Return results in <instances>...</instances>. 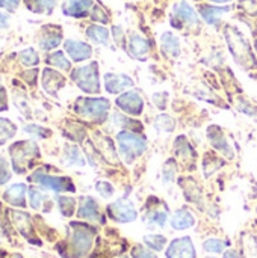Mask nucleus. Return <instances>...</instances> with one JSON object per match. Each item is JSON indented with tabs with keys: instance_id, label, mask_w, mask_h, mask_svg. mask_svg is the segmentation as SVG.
<instances>
[{
	"instance_id": "37998d69",
	"label": "nucleus",
	"mask_w": 257,
	"mask_h": 258,
	"mask_svg": "<svg viewBox=\"0 0 257 258\" xmlns=\"http://www.w3.org/2000/svg\"><path fill=\"white\" fill-rule=\"evenodd\" d=\"M212 2H217V3H226V2H230V0H212Z\"/></svg>"
},
{
	"instance_id": "9d476101",
	"label": "nucleus",
	"mask_w": 257,
	"mask_h": 258,
	"mask_svg": "<svg viewBox=\"0 0 257 258\" xmlns=\"http://www.w3.org/2000/svg\"><path fill=\"white\" fill-rule=\"evenodd\" d=\"M65 50L71 56V59L76 62L85 60V59L91 57V54H92V50L88 44L80 42V41H74V39L65 41Z\"/></svg>"
},
{
	"instance_id": "1a4fd4ad",
	"label": "nucleus",
	"mask_w": 257,
	"mask_h": 258,
	"mask_svg": "<svg viewBox=\"0 0 257 258\" xmlns=\"http://www.w3.org/2000/svg\"><path fill=\"white\" fill-rule=\"evenodd\" d=\"M120 109L130 115H139L142 112V100L136 92H127L117 100Z\"/></svg>"
},
{
	"instance_id": "4c0bfd02",
	"label": "nucleus",
	"mask_w": 257,
	"mask_h": 258,
	"mask_svg": "<svg viewBox=\"0 0 257 258\" xmlns=\"http://www.w3.org/2000/svg\"><path fill=\"white\" fill-rule=\"evenodd\" d=\"M132 255H133V258H156V255H155L153 252L147 251V249H145L144 246H141V245H138V246L133 248Z\"/></svg>"
},
{
	"instance_id": "a878e982",
	"label": "nucleus",
	"mask_w": 257,
	"mask_h": 258,
	"mask_svg": "<svg viewBox=\"0 0 257 258\" xmlns=\"http://www.w3.org/2000/svg\"><path fill=\"white\" fill-rule=\"evenodd\" d=\"M65 165H68V166H73V165L83 166L85 165V162L76 147H68L65 150Z\"/></svg>"
},
{
	"instance_id": "f704fd0d",
	"label": "nucleus",
	"mask_w": 257,
	"mask_h": 258,
	"mask_svg": "<svg viewBox=\"0 0 257 258\" xmlns=\"http://www.w3.org/2000/svg\"><path fill=\"white\" fill-rule=\"evenodd\" d=\"M24 130H26L27 133H32L33 136L41 138V139L48 138V135H50V130H47V128H44V127H39V125H36V124L26 125V127H24Z\"/></svg>"
},
{
	"instance_id": "aec40b11",
	"label": "nucleus",
	"mask_w": 257,
	"mask_h": 258,
	"mask_svg": "<svg viewBox=\"0 0 257 258\" xmlns=\"http://www.w3.org/2000/svg\"><path fill=\"white\" fill-rule=\"evenodd\" d=\"M129 48L130 53L136 57H142L147 51H148V42L139 36V35H132L130 36V42H129Z\"/></svg>"
},
{
	"instance_id": "6e6552de",
	"label": "nucleus",
	"mask_w": 257,
	"mask_h": 258,
	"mask_svg": "<svg viewBox=\"0 0 257 258\" xmlns=\"http://www.w3.org/2000/svg\"><path fill=\"white\" fill-rule=\"evenodd\" d=\"M167 258H195V249L191 239L182 237L171 242L167 251Z\"/></svg>"
},
{
	"instance_id": "20e7f679",
	"label": "nucleus",
	"mask_w": 257,
	"mask_h": 258,
	"mask_svg": "<svg viewBox=\"0 0 257 258\" xmlns=\"http://www.w3.org/2000/svg\"><path fill=\"white\" fill-rule=\"evenodd\" d=\"M30 181L38 183L41 187L52 190V192H74V186L71 183L70 178L67 177H53V175H47L42 171H36L30 175Z\"/></svg>"
},
{
	"instance_id": "412c9836",
	"label": "nucleus",
	"mask_w": 257,
	"mask_h": 258,
	"mask_svg": "<svg viewBox=\"0 0 257 258\" xmlns=\"http://www.w3.org/2000/svg\"><path fill=\"white\" fill-rule=\"evenodd\" d=\"M86 35L94 42L103 44V45H106L108 44V39H109V32L105 27H101V26H89L86 29Z\"/></svg>"
},
{
	"instance_id": "4be33fe9",
	"label": "nucleus",
	"mask_w": 257,
	"mask_h": 258,
	"mask_svg": "<svg viewBox=\"0 0 257 258\" xmlns=\"http://www.w3.org/2000/svg\"><path fill=\"white\" fill-rule=\"evenodd\" d=\"M17 133V127L12 124V121L0 118V145H3L6 141L14 138Z\"/></svg>"
},
{
	"instance_id": "a211bd4d",
	"label": "nucleus",
	"mask_w": 257,
	"mask_h": 258,
	"mask_svg": "<svg viewBox=\"0 0 257 258\" xmlns=\"http://www.w3.org/2000/svg\"><path fill=\"white\" fill-rule=\"evenodd\" d=\"M161 42H162V50L167 54H170V56H179V53H180V44H179L177 36H174L171 32H167V33L162 35Z\"/></svg>"
},
{
	"instance_id": "f3484780",
	"label": "nucleus",
	"mask_w": 257,
	"mask_h": 258,
	"mask_svg": "<svg viewBox=\"0 0 257 258\" xmlns=\"http://www.w3.org/2000/svg\"><path fill=\"white\" fill-rule=\"evenodd\" d=\"M174 12H176V15H177L182 21H185V23L197 24V21H198L195 11H194V9H192L186 2H180V3H177V5L174 6Z\"/></svg>"
},
{
	"instance_id": "f03ea898",
	"label": "nucleus",
	"mask_w": 257,
	"mask_h": 258,
	"mask_svg": "<svg viewBox=\"0 0 257 258\" xmlns=\"http://www.w3.org/2000/svg\"><path fill=\"white\" fill-rule=\"evenodd\" d=\"M117 139H118L121 156L124 157V160L127 163L133 162L147 148L145 139L138 136V135H135V133H130V132H121Z\"/></svg>"
},
{
	"instance_id": "58836bf2",
	"label": "nucleus",
	"mask_w": 257,
	"mask_h": 258,
	"mask_svg": "<svg viewBox=\"0 0 257 258\" xmlns=\"http://www.w3.org/2000/svg\"><path fill=\"white\" fill-rule=\"evenodd\" d=\"M18 3H20V0H0V6L8 11H15Z\"/></svg>"
},
{
	"instance_id": "7ed1b4c3",
	"label": "nucleus",
	"mask_w": 257,
	"mask_h": 258,
	"mask_svg": "<svg viewBox=\"0 0 257 258\" xmlns=\"http://www.w3.org/2000/svg\"><path fill=\"white\" fill-rule=\"evenodd\" d=\"M71 79L77 83V86L80 89H83L85 92L89 94H95L100 89V83H98V70H97V63L92 62L86 67H80L76 68L71 73Z\"/></svg>"
},
{
	"instance_id": "a19ab883",
	"label": "nucleus",
	"mask_w": 257,
	"mask_h": 258,
	"mask_svg": "<svg viewBox=\"0 0 257 258\" xmlns=\"http://www.w3.org/2000/svg\"><path fill=\"white\" fill-rule=\"evenodd\" d=\"M9 26V17L3 12H0V29H6Z\"/></svg>"
},
{
	"instance_id": "7c9ffc66",
	"label": "nucleus",
	"mask_w": 257,
	"mask_h": 258,
	"mask_svg": "<svg viewBox=\"0 0 257 258\" xmlns=\"http://www.w3.org/2000/svg\"><path fill=\"white\" fill-rule=\"evenodd\" d=\"M44 200H45V195L41 190H38L36 187H30L29 189V204H30L32 209H35V210L41 209Z\"/></svg>"
},
{
	"instance_id": "c85d7f7f",
	"label": "nucleus",
	"mask_w": 257,
	"mask_h": 258,
	"mask_svg": "<svg viewBox=\"0 0 257 258\" xmlns=\"http://www.w3.org/2000/svg\"><path fill=\"white\" fill-rule=\"evenodd\" d=\"M144 242L147 246L153 248L155 251H162L164 246L167 245V239L164 236H159V234H150V236H145L144 237Z\"/></svg>"
},
{
	"instance_id": "bb28decb",
	"label": "nucleus",
	"mask_w": 257,
	"mask_h": 258,
	"mask_svg": "<svg viewBox=\"0 0 257 258\" xmlns=\"http://www.w3.org/2000/svg\"><path fill=\"white\" fill-rule=\"evenodd\" d=\"M61 42V33H45L41 41H39V45L42 50H52L55 47H58Z\"/></svg>"
},
{
	"instance_id": "393cba45",
	"label": "nucleus",
	"mask_w": 257,
	"mask_h": 258,
	"mask_svg": "<svg viewBox=\"0 0 257 258\" xmlns=\"http://www.w3.org/2000/svg\"><path fill=\"white\" fill-rule=\"evenodd\" d=\"M18 59L24 67H35L39 62V57H38V54H36V51L33 48H26V50L20 51Z\"/></svg>"
},
{
	"instance_id": "ea45409f",
	"label": "nucleus",
	"mask_w": 257,
	"mask_h": 258,
	"mask_svg": "<svg viewBox=\"0 0 257 258\" xmlns=\"http://www.w3.org/2000/svg\"><path fill=\"white\" fill-rule=\"evenodd\" d=\"M8 109V100H6V91L3 86H0V112Z\"/></svg>"
},
{
	"instance_id": "423d86ee",
	"label": "nucleus",
	"mask_w": 257,
	"mask_h": 258,
	"mask_svg": "<svg viewBox=\"0 0 257 258\" xmlns=\"http://www.w3.org/2000/svg\"><path fill=\"white\" fill-rule=\"evenodd\" d=\"M73 236H71V248L74 251L76 258L83 257L91 245H92V236L94 233L91 231V228L85 227V225H79V224H73Z\"/></svg>"
},
{
	"instance_id": "79ce46f5",
	"label": "nucleus",
	"mask_w": 257,
	"mask_h": 258,
	"mask_svg": "<svg viewBox=\"0 0 257 258\" xmlns=\"http://www.w3.org/2000/svg\"><path fill=\"white\" fill-rule=\"evenodd\" d=\"M224 258H239V255H238L236 251H229V252H226Z\"/></svg>"
},
{
	"instance_id": "473e14b6",
	"label": "nucleus",
	"mask_w": 257,
	"mask_h": 258,
	"mask_svg": "<svg viewBox=\"0 0 257 258\" xmlns=\"http://www.w3.org/2000/svg\"><path fill=\"white\" fill-rule=\"evenodd\" d=\"M226 246H227V243L223 240H218V239H209L204 242V251L211 252V254H220L226 249Z\"/></svg>"
},
{
	"instance_id": "72a5a7b5",
	"label": "nucleus",
	"mask_w": 257,
	"mask_h": 258,
	"mask_svg": "<svg viewBox=\"0 0 257 258\" xmlns=\"http://www.w3.org/2000/svg\"><path fill=\"white\" fill-rule=\"evenodd\" d=\"M27 2H30V0H27ZM32 2H33V6L30 9H33L36 12H42V11L50 12L56 3V0H32Z\"/></svg>"
},
{
	"instance_id": "c9c22d12",
	"label": "nucleus",
	"mask_w": 257,
	"mask_h": 258,
	"mask_svg": "<svg viewBox=\"0 0 257 258\" xmlns=\"http://www.w3.org/2000/svg\"><path fill=\"white\" fill-rule=\"evenodd\" d=\"M97 192L103 197V198H111L114 195V187L108 183V181H98L95 184Z\"/></svg>"
},
{
	"instance_id": "2eb2a0df",
	"label": "nucleus",
	"mask_w": 257,
	"mask_h": 258,
	"mask_svg": "<svg viewBox=\"0 0 257 258\" xmlns=\"http://www.w3.org/2000/svg\"><path fill=\"white\" fill-rule=\"evenodd\" d=\"M79 218L86 219V221H98L100 219L98 206H97V203L92 198L86 197V198L82 200L80 209H79Z\"/></svg>"
},
{
	"instance_id": "b1692460",
	"label": "nucleus",
	"mask_w": 257,
	"mask_h": 258,
	"mask_svg": "<svg viewBox=\"0 0 257 258\" xmlns=\"http://www.w3.org/2000/svg\"><path fill=\"white\" fill-rule=\"evenodd\" d=\"M145 222L148 225H155V227H164L165 222H167V212H162V210H153L150 212L148 215H145Z\"/></svg>"
},
{
	"instance_id": "2f4dec72",
	"label": "nucleus",
	"mask_w": 257,
	"mask_h": 258,
	"mask_svg": "<svg viewBox=\"0 0 257 258\" xmlns=\"http://www.w3.org/2000/svg\"><path fill=\"white\" fill-rule=\"evenodd\" d=\"M155 127L161 132H173L174 130V119L168 115H159L156 118V124Z\"/></svg>"
},
{
	"instance_id": "f257e3e1",
	"label": "nucleus",
	"mask_w": 257,
	"mask_h": 258,
	"mask_svg": "<svg viewBox=\"0 0 257 258\" xmlns=\"http://www.w3.org/2000/svg\"><path fill=\"white\" fill-rule=\"evenodd\" d=\"M9 154H11V160H12V166L15 172L24 174L26 166L32 163V159H36L39 156V151L35 142L23 141V142L14 144L9 150Z\"/></svg>"
},
{
	"instance_id": "4468645a",
	"label": "nucleus",
	"mask_w": 257,
	"mask_h": 258,
	"mask_svg": "<svg viewBox=\"0 0 257 258\" xmlns=\"http://www.w3.org/2000/svg\"><path fill=\"white\" fill-rule=\"evenodd\" d=\"M64 85V77L53 70H44L42 73V86L48 94H56L58 89Z\"/></svg>"
},
{
	"instance_id": "39448f33",
	"label": "nucleus",
	"mask_w": 257,
	"mask_h": 258,
	"mask_svg": "<svg viewBox=\"0 0 257 258\" xmlns=\"http://www.w3.org/2000/svg\"><path fill=\"white\" fill-rule=\"evenodd\" d=\"M109 101L105 98H80L76 104V110L91 119L103 118L109 109Z\"/></svg>"
},
{
	"instance_id": "cd10ccee",
	"label": "nucleus",
	"mask_w": 257,
	"mask_h": 258,
	"mask_svg": "<svg viewBox=\"0 0 257 258\" xmlns=\"http://www.w3.org/2000/svg\"><path fill=\"white\" fill-rule=\"evenodd\" d=\"M58 204H59V210L65 218H70L74 213V200L68 198V197H58Z\"/></svg>"
},
{
	"instance_id": "0eeeda50",
	"label": "nucleus",
	"mask_w": 257,
	"mask_h": 258,
	"mask_svg": "<svg viewBox=\"0 0 257 258\" xmlns=\"http://www.w3.org/2000/svg\"><path fill=\"white\" fill-rule=\"evenodd\" d=\"M108 213L112 219L118 222H132L136 219V210L133 203H130L127 198H121L111 204L108 207Z\"/></svg>"
},
{
	"instance_id": "dca6fc26",
	"label": "nucleus",
	"mask_w": 257,
	"mask_h": 258,
	"mask_svg": "<svg viewBox=\"0 0 257 258\" xmlns=\"http://www.w3.org/2000/svg\"><path fill=\"white\" fill-rule=\"evenodd\" d=\"M194 224H195V221L188 210H177L171 216V227L174 230H186V228L192 227Z\"/></svg>"
},
{
	"instance_id": "c756f323",
	"label": "nucleus",
	"mask_w": 257,
	"mask_h": 258,
	"mask_svg": "<svg viewBox=\"0 0 257 258\" xmlns=\"http://www.w3.org/2000/svg\"><path fill=\"white\" fill-rule=\"evenodd\" d=\"M47 62L50 65H55L61 70H70V62L67 60V57L64 56L62 51H56V53H52L47 59Z\"/></svg>"
},
{
	"instance_id": "f8f14e48",
	"label": "nucleus",
	"mask_w": 257,
	"mask_h": 258,
	"mask_svg": "<svg viewBox=\"0 0 257 258\" xmlns=\"http://www.w3.org/2000/svg\"><path fill=\"white\" fill-rule=\"evenodd\" d=\"M92 6V0H67L62 6V11L70 17H85Z\"/></svg>"
},
{
	"instance_id": "ddd939ff",
	"label": "nucleus",
	"mask_w": 257,
	"mask_h": 258,
	"mask_svg": "<svg viewBox=\"0 0 257 258\" xmlns=\"http://www.w3.org/2000/svg\"><path fill=\"white\" fill-rule=\"evenodd\" d=\"M105 82H106V89L112 94L133 86V82L127 76H123V74H106Z\"/></svg>"
},
{
	"instance_id": "9b49d317",
	"label": "nucleus",
	"mask_w": 257,
	"mask_h": 258,
	"mask_svg": "<svg viewBox=\"0 0 257 258\" xmlns=\"http://www.w3.org/2000/svg\"><path fill=\"white\" fill-rule=\"evenodd\" d=\"M3 200L8 204L14 206V207L24 209L26 207V186L20 184V183L18 184H12L3 194Z\"/></svg>"
},
{
	"instance_id": "c03bdc74",
	"label": "nucleus",
	"mask_w": 257,
	"mask_h": 258,
	"mask_svg": "<svg viewBox=\"0 0 257 258\" xmlns=\"http://www.w3.org/2000/svg\"><path fill=\"white\" fill-rule=\"evenodd\" d=\"M256 48H257V42H256Z\"/></svg>"
},
{
	"instance_id": "e433bc0d",
	"label": "nucleus",
	"mask_w": 257,
	"mask_h": 258,
	"mask_svg": "<svg viewBox=\"0 0 257 258\" xmlns=\"http://www.w3.org/2000/svg\"><path fill=\"white\" fill-rule=\"evenodd\" d=\"M9 180H11V171L8 166V160L0 157V186L8 183Z\"/></svg>"
},
{
	"instance_id": "5701e85b",
	"label": "nucleus",
	"mask_w": 257,
	"mask_h": 258,
	"mask_svg": "<svg viewBox=\"0 0 257 258\" xmlns=\"http://www.w3.org/2000/svg\"><path fill=\"white\" fill-rule=\"evenodd\" d=\"M229 11L227 6L224 8H214V6H204L201 8V15L204 17V20L211 24H214L223 14H226Z\"/></svg>"
},
{
	"instance_id": "6ab92c4d",
	"label": "nucleus",
	"mask_w": 257,
	"mask_h": 258,
	"mask_svg": "<svg viewBox=\"0 0 257 258\" xmlns=\"http://www.w3.org/2000/svg\"><path fill=\"white\" fill-rule=\"evenodd\" d=\"M12 221L17 225L18 231L32 242V237L29 236V233H30V218H29V215L23 213V212H12Z\"/></svg>"
}]
</instances>
